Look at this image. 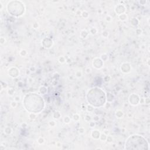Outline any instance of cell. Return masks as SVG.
I'll return each mask as SVG.
<instances>
[{
	"mask_svg": "<svg viewBox=\"0 0 150 150\" xmlns=\"http://www.w3.org/2000/svg\"><path fill=\"white\" fill-rule=\"evenodd\" d=\"M24 104L26 110L35 112L41 111L44 106L42 98L39 96L35 94L27 95L25 98Z\"/></svg>",
	"mask_w": 150,
	"mask_h": 150,
	"instance_id": "6da1fadb",
	"label": "cell"
},
{
	"mask_svg": "<svg viewBox=\"0 0 150 150\" xmlns=\"http://www.w3.org/2000/svg\"><path fill=\"white\" fill-rule=\"evenodd\" d=\"M127 149H148V144L146 139L141 136L134 135L129 137L125 143Z\"/></svg>",
	"mask_w": 150,
	"mask_h": 150,
	"instance_id": "7a4b0ae2",
	"label": "cell"
},
{
	"mask_svg": "<svg viewBox=\"0 0 150 150\" xmlns=\"http://www.w3.org/2000/svg\"><path fill=\"white\" fill-rule=\"evenodd\" d=\"M87 100L91 105L95 107L101 106L105 101V93L100 88H91L88 92Z\"/></svg>",
	"mask_w": 150,
	"mask_h": 150,
	"instance_id": "3957f363",
	"label": "cell"
}]
</instances>
